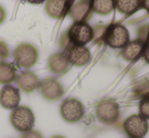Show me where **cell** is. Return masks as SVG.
<instances>
[{
  "mask_svg": "<svg viewBox=\"0 0 149 138\" xmlns=\"http://www.w3.org/2000/svg\"><path fill=\"white\" fill-rule=\"evenodd\" d=\"M10 124L16 131L24 133L30 131L35 126V114L26 106H18L10 114Z\"/></svg>",
  "mask_w": 149,
  "mask_h": 138,
  "instance_id": "obj_1",
  "label": "cell"
},
{
  "mask_svg": "<svg viewBox=\"0 0 149 138\" xmlns=\"http://www.w3.org/2000/svg\"><path fill=\"white\" fill-rule=\"evenodd\" d=\"M14 61L16 65L22 68H31L38 62L39 51L33 45L22 43L15 48L13 52Z\"/></svg>",
  "mask_w": 149,
  "mask_h": 138,
  "instance_id": "obj_2",
  "label": "cell"
},
{
  "mask_svg": "<svg viewBox=\"0 0 149 138\" xmlns=\"http://www.w3.org/2000/svg\"><path fill=\"white\" fill-rule=\"evenodd\" d=\"M107 45L114 49H123L130 42L129 31L123 24H113L108 29L104 35Z\"/></svg>",
  "mask_w": 149,
  "mask_h": 138,
  "instance_id": "obj_3",
  "label": "cell"
},
{
  "mask_svg": "<svg viewBox=\"0 0 149 138\" xmlns=\"http://www.w3.org/2000/svg\"><path fill=\"white\" fill-rule=\"evenodd\" d=\"M71 44L85 46L93 38V30L88 24L84 22H76L70 26L67 33Z\"/></svg>",
  "mask_w": 149,
  "mask_h": 138,
  "instance_id": "obj_4",
  "label": "cell"
},
{
  "mask_svg": "<svg viewBox=\"0 0 149 138\" xmlns=\"http://www.w3.org/2000/svg\"><path fill=\"white\" fill-rule=\"evenodd\" d=\"M61 117L68 123H76L84 115V106L77 99H66L60 106Z\"/></svg>",
  "mask_w": 149,
  "mask_h": 138,
  "instance_id": "obj_5",
  "label": "cell"
},
{
  "mask_svg": "<svg viewBox=\"0 0 149 138\" xmlns=\"http://www.w3.org/2000/svg\"><path fill=\"white\" fill-rule=\"evenodd\" d=\"M124 128L131 138H143L148 131V122L141 115H132L126 119Z\"/></svg>",
  "mask_w": 149,
  "mask_h": 138,
  "instance_id": "obj_6",
  "label": "cell"
},
{
  "mask_svg": "<svg viewBox=\"0 0 149 138\" xmlns=\"http://www.w3.org/2000/svg\"><path fill=\"white\" fill-rule=\"evenodd\" d=\"M39 91L42 97L48 101H57L62 98L64 89L61 83L54 77H47L40 81Z\"/></svg>",
  "mask_w": 149,
  "mask_h": 138,
  "instance_id": "obj_7",
  "label": "cell"
},
{
  "mask_svg": "<svg viewBox=\"0 0 149 138\" xmlns=\"http://www.w3.org/2000/svg\"><path fill=\"white\" fill-rule=\"evenodd\" d=\"M66 55L68 61L70 64L74 66H84L89 63L90 59H91V54L87 47L85 46H79V45H73L71 44L70 47L67 48Z\"/></svg>",
  "mask_w": 149,
  "mask_h": 138,
  "instance_id": "obj_8",
  "label": "cell"
},
{
  "mask_svg": "<svg viewBox=\"0 0 149 138\" xmlns=\"http://www.w3.org/2000/svg\"><path fill=\"white\" fill-rule=\"evenodd\" d=\"M119 105L114 101H102L96 107V116L98 120L106 124L114 123L119 118Z\"/></svg>",
  "mask_w": 149,
  "mask_h": 138,
  "instance_id": "obj_9",
  "label": "cell"
},
{
  "mask_svg": "<svg viewBox=\"0 0 149 138\" xmlns=\"http://www.w3.org/2000/svg\"><path fill=\"white\" fill-rule=\"evenodd\" d=\"M20 93L18 89L6 84L0 89V106L6 110H13L19 106Z\"/></svg>",
  "mask_w": 149,
  "mask_h": 138,
  "instance_id": "obj_10",
  "label": "cell"
},
{
  "mask_svg": "<svg viewBox=\"0 0 149 138\" xmlns=\"http://www.w3.org/2000/svg\"><path fill=\"white\" fill-rule=\"evenodd\" d=\"M19 89L26 93H31L39 87V77L31 71H24L16 76L15 79Z\"/></svg>",
  "mask_w": 149,
  "mask_h": 138,
  "instance_id": "obj_11",
  "label": "cell"
},
{
  "mask_svg": "<svg viewBox=\"0 0 149 138\" xmlns=\"http://www.w3.org/2000/svg\"><path fill=\"white\" fill-rule=\"evenodd\" d=\"M48 67L51 72L63 75L70 69V62L64 53H55L48 60Z\"/></svg>",
  "mask_w": 149,
  "mask_h": 138,
  "instance_id": "obj_12",
  "label": "cell"
},
{
  "mask_svg": "<svg viewBox=\"0 0 149 138\" xmlns=\"http://www.w3.org/2000/svg\"><path fill=\"white\" fill-rule=\"evenodd\" d=\"M143 49L144 45L141 41H132L123 48L122 55L128 61H133L139 57L140 54L143 52Z\"/></svg>",
  "mask_w": 149,
  "mask_h": 138,
  "instance_id": "obj_13",
  "label": "cell"
},
{
  "mask_svg": "<svg viewBox=\"0 0 149 138\" xmlns=\"http://www.w3.org/2000/svg\"><path fill=\"white\" fill-rule=\"evenodd\" d=\"M16 68L12 63L0 62V84H9L16 79Z\"/></svg>",
  "mask_w": 149,
  "mask_h": 138,
  "instance_id": "obj_14",
  "label": "cell"
},
{
  "mask_svg": "<svg viewBox=\"0 0 149 138\" xmlns=\"http://www.w3.org/2000/svg\"><path fill=\"white\" fill-rule=\"evenodd\" d=\"M66 0H48L46 3V11L51 17L60 18L64 14Z\"/></svg>",
  "mask_w": 149,
  "mask_h": 138,
  "instance_id": "obj_15",
  "label": "cell"
},
{
  "mask_svg": "<svg viewBox=\"0 0 149 138\" xmlns=\"http://www.w3.org/2000/svg\"><path fill=\"white\" fill-rule=\"evenodd\" d=\"M141 5V0H115V7L121 13L130 14L139 8Z\"/></svg>",
  "mask_w": 149,
  "mask_h": 138,
  "instance_id": "obj_16",
  "label": "cell"
},
{
  "mask_svg": "<svg viewBox=\"0 0 149 138\" xmlns=\"http://www.w3.org/2000/svg\"><path fill=\"white\" fill-rule=\"evenodd\" d=\"M92 10L98 14H109L115 8V0H92Z\"/></svg>",
  "mask_w": 149,
  "mask_h": 138,
  "instance_id": "obj_17",
  "label": "cell"
},
{
  "mask_svg": "<svg viewBox=\"0 0 149 138\" xmlns=\"http://www.w3.org/2000/svg\"><path fill=\"white\" fill-rule=\"evenodd\" d=\"M139 111H140V115H141L143 118H145L146 120L149 119V98L143 100V101L140 103Z\"/></svg>",
  "mask_w": 149,
  "mask_h": 138,
  "instance_id": "obj_18",
  "label": "cell"
},
{
  "mask_svg": "<svg viewBox=\"0 0 149 138\" xmlns=\"http://www.w3.org/2000/svg\"><path fill=\"white\" fill-rule=\"evenodd\" d=\"M9 57V48L5 42L0 40V59H6Z\"/></svg>",
  "mask_w": 149,
  "mask_h": 138,
  "instance_id": "obj_19",
  "label": "cell"
},
{
  "mask_svg": "<svg viewBox=\"0 0 149 138\" xmlns=\"http://www.w3.org/2000/svg\"><path fill=\"white\" fill-rule=\"evenodd\" d=\"M20 138H44V137H43V134H42L40 131L31 129L30 131H26V132L22 133Z\"/></svg>",
  "mask_w": 149,
  "mask_h": 138,
  "instance_id": "obj_20",
  "label": "cell"
},
{
  "mask_svg": "<svg viewBox=\"0 0 149 138\" xmlns=\"http://www.w3.org/2000/svg\"><path fill=\"white\" fill-rule=\"evenodd\" d=\"M143 57H144V60L149 64V44L146 47H144L143 49Z\"/></svg>",
  "mask_w": 149,
  "mask_h": 138,
  "instance_id": "obj_21",
  "label": "cell"
},
{
  "mask_svg": "<svg viewBox=\"0 0 149 138\" xmlns=\"http://www.w3.org/2000/svg\"><path fill=\"white\" fill-rule=\"evenodd\" d=\"M4 20H5V10L2 6H0V24H2Z\"/></svg>",
  "mask_w": 149,
  "mask_h": 138,
  "instance_id": "obj_22",
  "label": "cell"
},
{
  "mask_svg": "<svg viewBox=\"0 0 149 138\" xmlns=\"http://www.w3.org/2000/svg\"><path fill=\"white\" fill-rule=\"evenodd\" d=\"M26 1H29L31 4H41V3H43L45 0H26Z\"/></svg>",
  "mask_w": 149,
  "mask_h": 138,
  "instance_id": "obj_23",
  "label": "cell"
},
{
  "mask_svg": "<svg viewBox=\"0 0 149 138\" xmlns=\"http://www.w3.org/2000/svg\"><path fill=\"white\" fill-rule=\"evenodd\" d=\"M51 138H66V137L62 136V135H54V136H52Z\"/></svg>",
  "mask_w": 149,
  "mask_h": 138,
  "instance_id": "obj_24",
  "label": "cell"
},
{
  "mask_svg": "<svg viewBox=\"0 0 149 138\" xmlns=\"http://www.w3.org/2000/svg\"><path fill=\"white\" fill-rule=\"evenodd\" d=\"M145 5L149 8V0H146V1H145Z\"/></svg>",
  "mask_w": 149,
  "mask_h": 138,
  "instance_id": "obj_25",
  "label": "cell"
}]
</instances>
